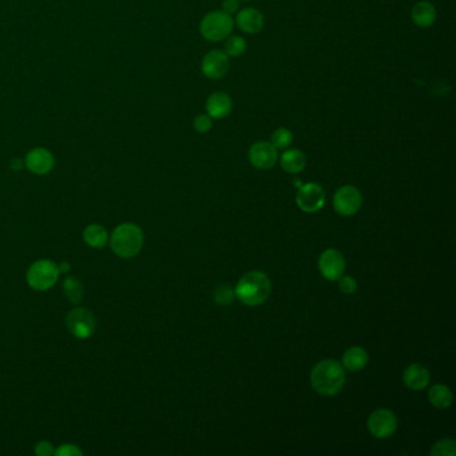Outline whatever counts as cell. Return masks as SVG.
<instances>
[{"label":"cell","mask_w":456,"mask_h":456,"mask_svg":"<svg viewBox=\"0 0 456 456\" xmlns=\"http://www.w3.org/2000/svg\"><path fill=\"white\" fill-rule=\"evenodd\" d=\"M312 387L322 396H333L342 391L345 384V371L336 360H322L315 365L310 374Z\"/></svg>","instance_id":"6da1fadb"},{"label":"cell","mask_w":456,"mask_h":456,"mask_svg":"<svg viewBox=\"0 0 456 456\" xmlns=\"http://www.w3.org/2000/svg\"><path fill=\"white\" fill-rule=\"evenodd\" d=\"M271 280L263 272H249L245 274L234 289V295L242 304L257 307L266 301L271 295Z\"/></svg>","instance_id":"7a4b0ae2"},{"label":"cell","mask_w":456,"mask_h":456,"mask_svg":"<svg viewBox=\"0 0 456 456\" xmlns=\"http://www.w3.org/2000/svg\"><path fill=\"white\" fill-rule=\"evenodd\" d=\"M110 245L118 257H134L141 251L143 245L142 230L134 224H122L113 232Z\"/></svg>","instance_id":"3957f363"},{"label":"cell","mask_w":456,"mask_h":456,"mask_svg":"<svg viewBox=\"0 0 456 456\" xmlns=\"http://www.w3.org/2000/svg\"><path fill=\"white\" fill-rule=\"evenodd\" d=\"M234 27L233 18L224 11H212L200 23V33L209 42L224 40L232 34Z\"/></svg>","instance_id":"277c9868"},{"label":"cell","mask_w":456,"mask_h":456,"mask_svg":"<svg viewBox=\"0 0 456 456\" xmlns=\"http://www.w3.org/2000/svg\"><path fill=\"white\" fill-rule=\"evenodd\" d=\"M59 266L50 260L33 264L27 272V283L35 291H47L54 286L59 277Z\"/></svg>","instance_id":"5b68a950"},{"label":"cell","mask_w":456,"mask_h":456,"mask_svg":"<svg viewBox=\"0 0 456 456\" xmlns=\"http://www.w3.org/2000/svg\"><path fill=\"white\" fill-rule=\"evenodd\" d=\"M66 327L77 339L85 340L94 335L97 328V321L90 310L75 308L67 315Z\"/></svg>","instance_id":"8992f818"},{"label":"cell","mask_w":456,"mask_h":456,"mask_svg":"<svg viewBox=\"0 0 456 456\" xmlns=\"http://www.w3.org/2000/svg\"><path fill=\"white\" fill-rule=\"evenodd\" d=\"M363 204L362 193L351 185L340 188L333 197V207L340 216L349 217L356 215Z\"/></svg>","instance_id":"52a82bcc"},{"label":"cell","mask_w":456,"mask_h":456,"mask_svg":"<svg viewBox=\"0 0 456 456\" xmlns=\"http://www.w3.org/2000/svg\"><path fill=\"white\" fill-rule=\"evenodd\" d=\"M296 202L305 213H316L325 205V192L319 183L301 185L297 192Z\"/></svg>","instance_id":"ba28073f"},{"label":"cell","mask_w":456,"mask_h":456,"mask_svg":"<svg viewBox=\"0 0 456 456\" xmlns=\"http://www.w3.org/2000/svg\"><path fill=\"white\" fill-rule=\"evenodd\" d=\"M368 430L377 439H387L398 430V419L392 411L377 410L368 419Z\"/></svg>","instance_id":"9c48e42d"},{"label":"cell","mask_w":456,"mask_h":456,"mask_svg":"<svg viewBox=\"0 0 456 456\" xmlns=\"http://www.w3.org/2000/svg\"><path fill=\"white\" fill-rule=\"evenodd\" d=\"M319 269L327 280L337 281L345 271V260L342 253L336 249L322 251L319 259Z\"/></svg>","instance_id":"30bf717a"},{"label":"cell","mask_w":456,"mask_h":456,"mask_svg":"<svg viewBox=\"0 0 456 456\" xmlns=\"http://www.w3.org/2000/svg\"><path fill=\"white\" fill-rule=\"evenodd\" d=\"M229 66V57L225 51L213 50L202 59L201 69L209 80H222L228 74Z\"/></svg>","instance_id":"8fae6325"},{"label":"cell","mask_w":456,"mask_h":456,"mask_svg":"<svg viewBox=\"0 0 456 456\" xmlns=\"http://www.w3.org/2000/svg\"><path fill=\"white\" fill-rule=\"evenodd\" d=\"M277 148L271 142H256L249 148V161L251 165L260 170H268L273 168L277 161Z\"/></svg>","instance_id":"7c38bea8"},{"label":"cell","mask_w":456,"mask_h":456,"mask_svg":"<svg viewBox=\"0 0 456 456\" xmlns=\"http://www.w3.org/2000/svg\"><path fill=\"white\" fill-rule=\"evenodd\" d=\"M24 163L31 173L38 174V175H43V174H47L53 170L55 160H54V156L47 148H36L28 151V154L26 156Z\"/></svg>","instance_id":"4fadbf2b"},{"label":"cell","mask_w":456,"mask_h":456,"mask_svg":"<svg viewBox=\"0 0 456 456\" xmlns=\"http://www.w3.org/2000/svg\"><path fill=\"white\" fill-rule=\"evenodd\" d=\"M233 102L227 92H217L206 101V113L213 119H222L232 113Z\"/></svg>","instance_id":"5bb4252c"},{"label":"cell","mask_w":456,"mask_h":456,"mask_svg":"<svg viewBox=\"0 0 456 456\" xmlns=\"http://www.w3.org/2000/svg\"><path fill=\"white\" fill-rule=\"evenodd\" d=\"M264 15L257 9H244L239 12L236 23L245 34H259L264 28Z\"/></svg>","instance_id":"9a60e30c"},{"label":"cell","mask_w":456,"mask_h":456,"mask_svg":"<svg viewBox=\"0 0 456 456\" xmlns=\"http://www.w3.org/2000/svg\"><path fill=\"white\" fill-rule=\"evenodd\" d=\"M430 372L422 364H411L403 374V381L412 391H422L430 383Z\"/></svg>","instance_id":"2e32d148"},{"label":"cell","mask_w":456,"mask_h":456,"mask_svg":"<svg viewBox=\"0 0 456 456\" xmlns=\"http://www.w3.org/2000/svg\"><path fill=\"white\" fill-rule=\"evenodd\" d=\"M411 18L418 27H431L436 19V9L430 1H418L411 11Z\"/></svg>","instance_id":"e0dca14e"},{"label":"cell","mask_w":456,"mask_h":456,"mask_svg":"<svg viewBox=\"0 0 456 456\" xmlns=\"http://www.w3.org/2000/svg\"><path fill=\"white\" fill-rule=\"evenodd\" d=\"M280 162H281V168L286 173L297 174V173L304 170V168L307 166V157L301 150L291 148V150L284 151Z\"/></svg>","instance_id":"ac0fdd59"},{"label":"cell","mask_w":456,"mask_h":456,"mask_svg":"<svg viewBox=\"0 0 456 456\" xmlns=\"http://www.w3.org/2000/svg\"><path fill=\"white\" fill-rule=\"evenodd\" d=\"M368 364V354L362 347H352L345 351L342 356V367L347 371L357 372L362 371Z\"/></svg>","instance_id":"d6986e66"},{"label":"cell","mask_w":456,"mask_h":456,"mask_svg":"<svg viewBox=\"0 0 456 456\" xmlns=\"http://www.w3.org/2000/svg\"><path fill=\"white\" fill-rule=\"evenodd\" d=\"M428 399L435 408L445 410L452 404V392L443 384H435L428 392Z\"/></svg>","instance_id":"ffe728a7"},{"label":"cell","mask_w":456,"mask_h":456,"mask_svg":"<svg viewBox=\"0 0 456 456\" xmlns=\"http://www.w3.org/2000/svg\"><path fill=\"white\" fill-rule=\"evenodd\" d=\"M83 239L86 241V244L92 248H103L107 244L109 236H107L106 229L103 227L92 224L90 227L85 229Z\"/></svg>","instance_id":"44dd1931"},{"label":"cell","mask_w":456,"mask_h":456,"mask_svg":"<svg viewBox=\"0 0 456 456\" xmlns=\"http://www.w3.org/2000/svg\"><path fill=\"white\" fill-rule=\"evenodd\" d=\"M63 292H65V296L67 297L70 303L80 304L82 298H83L85 289H83V286H82V283L78 278L70 276L63 283Z\"/></svg>","instance_id":"7402d4cb"},{"label":"cell","mask_w":456,"mask_h":456,"mask_svg":"<svg viewBox=\"0 0 456 456\" xmlns=\"http://www.w3.org/2000/svg\"><path fill=\"white\" fill-rule=\"evenodd\" d=\"M292 142H293V134L286 127H280V129L274 130L272 138H271V143L277 150H286L292 145Z\"/></svg>","instance_id":"603a6c76"},{"label":"cell","mask_w":456,"mask_h":456,"mask_svg":"<svg viewBox=\"0 0 456 456\" xmlns=\"http://www.w3.org/2000/svg\"><path fill=\"white\" fill-rule=\"evenodd\" d=\"M246 51V42L244 38L239 35H234L229 38L225 43V54L229 58H239Z\"/></svg>","instance_id":"cb8c5ba5"},{"label":"cell","mask_w":456,"mask_h":456,"mask_svg":"<svg viewBox=\"0 0 456 456\" xmlns=\"http://www.w3.org/2000/svg\"><path fill=\"white\" fill-rule=\"evenodd\" d=\"M433 456H455L456 443L452 439H442L435 443L431 450Z\"/></svg>","instance_id":"d4e9b609"},{"label":"cell","mask_w":456,"mask_h":456,"mask_svg":"<svg viewBox=\"0 0 456 456\" xmlns=\"http://www.w3.org/2000/svg\"><path fill=\"white\" fill-rule=\"evenodd\" d=\"M213 297H215V301L218 305L227 307L234 300L236 295H234V291L230 286L224 284V286H217L216 291L213 293Z\"/></svg>","instance_id":"484cf974"},{"label":"cell","mask_w":456,"mask_h":456,"mask_svg":"<svg viewBox=\"0 0 456 456\" xmlns=\"http://www.w3.org/2000/svg\"><path fill=\"white\" fill-rule=\"evenodd\" d=\"M193 126L194 130H195L197 133L205 134V133H207V131L212 129V126H213V118L209 116L207 114L197 115V116L194 118Z\"/></svg>","instance_id":"4316f807"},{"label":"cell","mask_w":456,"mask_h":456,"mask_svg":"<svg viewBox=\"0 0 456 456\" xmlns=\"http://www.w3.org/2000/svg\"><path fill=\"white\" fill-rule=\"evenodd\" d=\"M339 288L345 295H354V292L357 291V283L351 276H342L339 278Z\"/></svg>","instance_id":"83f0119b"},{"label":"cell","mask_w":456,"mask_h":456,"mask_svg":"<svg viewBox=\"0 0 456 456\" xmlns=\"http://www.w3.org/2000/svg\"><path fill=\"white\" fill-rule=\"evenodd\" d=\"M54 454L59 456H82V451L77 445H60Z\"/></svg>","instance_id":"f1b7e54d"},{"label":"cell","mask_w":456,"mask_h":456,"mask_svg":"<svg viewBox=\"0 0 456 456\" xmlns=\"http://www.w3.org/2000/svg\"><path fill=\"white\" fill-rule=\"evenodd\" d=\"M55 452L54 447L48 442H39L35 447V454L39 456H50Z\"/></svg>","instance_id":"f546056e"},{"label":"cell","mask_w":456,"mask_h":456,"mask_svg":"<svg viewBox=\"0 0 456 456\" xmlns=\"http://www.w3.org/2000/svg\"><path fill=\"white\" fill-rule=\"evenodd\" d=\"M240 9V0H224V4H222V11L228 15H233L236 12L239 11Z\"/></svg>","instance_id":"4dcf8cb0"},{"label":"cell","mask_w":456,"mask_h":456,"mask_svg":"<svg viewBox=\"0 0 456 456\" xmlns=\"http://www.w3.org/2000/svg\"><path fill=\"white\" fill-rule=\"evenodd\" d=\"M11 168L13 170H21L23 168V162L21 160H13L11 162Z\"/></svg>","instance_id":"1f68e13d"},{"label":"cell","mask_w":456,"mask_h":456,"mask_svg":"<svg viewBox=\"0 0 456 456\" xmlns=\"http://www.w3.org/2000/svg\"><path fill=\"white\" fill-rule=\"evenodd\" d=\"M70 271V265L67 263H62V265L59 266V272L62 273V272H69Z\"/></svg>","instance_id":"d6a6232c"}]
</instances>
